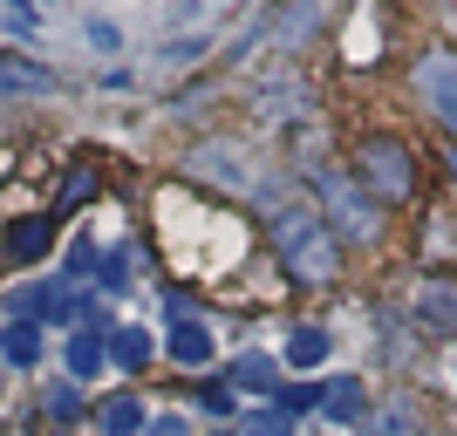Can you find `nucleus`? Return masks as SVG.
I'll return each instance as SVG.
<instances>
[{"label":"nucleus","instance_id":"obj_1","mask_svg":"<svg viewBox=\"0 0 457 436\" xmlns=\"http://www.w3.org/2000/svg\"><path fill=\"white\" fill-rule=\"evenodd\" d=\"M267 239H273V252H280L287 280L328 286L342 273V246H335V232H328V218L314 205H273L267 211Z\"/></svg>","mask_w":457,"mask_h":436},{"label":"nucleus","instance_id":"obj_2","mask_svg":"<svg viewBox=\"0 0 457 436\" xmlns=\"http://www.w3.org/2000/svg\"><path fill=\"white\" fill-rule=\"evenodd\" d=\"M355 171L382 191V198H410L417 191V151L403 136H355Z\"/></svg>","mask_w":457,"mask_h":436},{"label":"nucleus","instance_id":"obj_3","mask_svg":"<svg viewBox=\"0 0 457 436\" xmlns=\"http://www.w3.org/2000/svg\"><path fill=\"white\" fill-rule=\"evenodd\" d=\"M314 191H321V205H328V218H335V226L348 232V239H376L382 232V211H376V198H362V191H355V177L348 171H335V164H321V171H314Z\"/></svg>","mask_w":457,"mask_h":436},{"label":"nucleus","instance_id":"obj_4","mask_svg":"<svg viewBox=\"0 0 457 436\" xmlns=\"http://www.w3.org/2000/svg\"><path fill=\"white\" fill-rule=\"evenodd\" d=\"M185 164H191V177H212V185H226V191H253V157L239 144H198Z\"/></svg>","mask_w":457,"mask_h":436},{"label":"nucleus","instance_id":"obj_5","mask_svg":"<svg viewBox=\"0 0 457 436\" xmlns=\"http://www.w3.org/2000/svg\"><path fill=\"white\" fill-rule=\"evenodd\" d=\"M410 82H417V95L430 103V110H451V103H457V55H444V48H437V55H423Z\"/></svg>","mask_w":457,"mask_h":436},{"label":"nucleus","instance_id":"obj_6","mask_svg":"<svg viewBox=\"0 0 457 436\" xmlns=\"http://www.w3.org/2000/svg\"><path fill=\"white\" fill-rule=\"evenodd\" d=\"M417 314L430 321V334H457V286L430 280V286L417 293Z\"/></svg>","mask_w":457,"mask_h":436},{"label":"nucleus","instance_id":"obj_7","mask_svg":"<svg viewBox=\"0 0 457 436\" xmlns=\"http://www.w3.org/2000/svg\"><path fill=\"white\" fill-rule=\"evenodd\" d=\"M171 361L205 368V361H212V327H205V321H178V327H171Z\"/></svg>","mask_w":457,"mask_h":436},{"label":"nucleus","instance_id":"obj_8","mask_svg":"<svg viewBox=\"0 0 457 436\" xmlns=\"http://www.w3.org/2000/svg\"><path fill=\"white\" fill-rule=\"evenodd\" d=\"M96 430H103V436H137V430H144V402H137V396H110L103 409H96Z\"/></svg>","mask_w":457,"mask_h":436},{"label":"nucleus","instance_id":"obj_9","mask_svg":"<svg viewBox=\"0 0 457 436\" xmlns=\"http://www.w3.org/2000/svg\"><path fill=\"white\" fill-rule=\"evenodd\" d=\"M103 355H110V334H103V327H82L76 341H69V375L89 382L96 368H103Z\"/></svg>","mask_w":457,"mask_h":436},{"label":"nucleus","instance_id":"obj_10","mask_svg":"<svg viewBox=\"0 0 457 436\" xmlns=\"http://www.w3.org/2000/svg\"><path fill=\"white\" fill-rule=\"evenodd\" d=\"M14 314L21 321H62L69 307H62L55 286H14Z\"/></svg>","mask_w":457,"mask_h":436},{"label":"nucleus","instance_id":"obj_11","mask_svg":"<svg viewBox=\"0 0 457 436\" xmlns=\"http://www.w3.org/2000/svg\"><path fill=\"white\" fill-rule=\"evenodd\" d=\"M110 355L137 375V368L151 361V334H144V327H110Z\"/></svg>","mask_w":457,"mask_h":436},{"label":"nucleus","instance_id":"obj_12","mask_svg":"<svg viewBox=\"0 0 457 436\" xmlns=\"http://www.w3.org/2000/svg\"><path fill=\"white\" fill-rule=\"evenodd\" d=\"M0 341H7V361H14V368H35V361H41V327L35 321H14Z\"/></svg>","mask_w":457,"mask_h":436},{"label":"nucleus","instance_id":"obj_13","mask_svg":"<svg viewBox=\"0 0 457 436\" xmlns=\"http://www.w3.org/2000/svg\"><path fill=\"white\" fill-rule=\"evenodd\" d=\"M0 89H35V95H48V89H55V76H48L41 62H0Z\"/></svg>","mask_w":457,"mask_h":436},{"label":"nucleus","instance_id":"obj_14","mask_svg":"<svg viewBox=\"0 0 457 436\" xmlns=\"http://www.w3.org/2000/svg\"><path fill=\"white\" fill-rule=\"evenodd\" d=\"M48 239H55V226H48V218H21V226L7 232V246H14L21 259H35V252H48Z\"/></svg>","mask_w":457,"mask_h":436},{"label":"nucleus","instance_id":"obj_15","mask_svg":"<svg viewBox=\"0 0 457 436\" xmlns=\"http://www.w3.org/2000/svg\"><path fill=\"white\" fill-rule=\"evenodd\" d=\"M287 361H294V368H314V361H328V334H321V327H294Z\"/></svg>","mask_w":457,"mask_h":436},{"label":"nucleus","instance_id":"obj_16","mask_svg":"<svg viewBox=\"0 0 457 436\" xmlns=\"http://www.w3.org/2000/svg\"><path fill=\"white\" fill-rule=\"evenodd\" d=\"M321 402H328V416H335V423H355L369 409V402H362V382H335Z\"/></svg>","mask_w":457,"mask_h":436},{"label":"nucleus","instance_id":"obj_17","mask_svg":"<svg viewBox=\"0 0 457 436\" xmlns=\"http://www.w3.org/2000/svg\"><path fill=\"white\" fill-rule=\"evenodd\" d=\"M362 436H410V402H382L376 416L362 423Z\"/></svg>","mask_w":457,"mask_h":436},{"label":"nucleus","instance_id":"obj_18","mask_svg":"<svg viewBox=\"0 0 457 436\" xmlns=\"http://www.w3.org/2000/svg\"><path fill=\"white\" fill-rule=\"evenodd\" d=\"M232 382H239V389H273V361L267 355H239L232 361Z\"/></svg>","mask_w":457,"mask_h":436},{"label":"nucleus","instance_id":"obj_19","mask_svg":"<svg viewBox=\"0 0 457 436\" xmlns=\"http://www.w3.org/2000/svg\"><path fill=\"white\" fill-rule=\"evenodd\" d=\"M321 382H294V389H280V416H294V409H321Z\"/></svg>","mask_w":457,"mask_h":436},{"label":"nucleus","instance_id":"obj_20","mask_svg":"<svg viewBox=\"0 0 457 436\" xmlns=\"http://www.w3.org/2000/svg\"><path fill=\"white\" fill-rule=\"evenodd\" d=\"M239 436H294V423L280 416V409H260V416H246V430Z\"/></svg>","mask_w":457,"mask_h":436},{"label":"nucleus","instance_id":"obj_21","mask_svg":"<svg viewBox=\"0 0 457 436\" xmlns=\"http://www.w3.org/2000/svg\"><path fill=\"white\" fill-rule=\"evenodd\" d=\"M103 286H110V293H123V286H130V252H123V246L103 259Z\"/></svg>","mask_w":457,"mask_h":436},{"label":"nucleus","instance_id":"obj_22","mask_svg":"<svg viewBox=\"0 0 457 436\" xmlns=\"http://www.w3.org/2000/svg\"><path fill=\"white\" fill-rule=\"evenodd\" d=\"M89 191H96L89 171H69V177H62V205H76V198H89Z\"/></svg>","mask_w":457,"mask_h":436},{"label":"nucleus","instance_id":"obj_23","mask_svg":"<svg viewBox=\"0 0 457 436\" xmlns=\"http://www.w3.org/2000/svg\"><path fill=\"white\" fill-rule=\"evenodd\" d=\"M76 409H82V396H76V389H55V396H48V416H55V423H69Z\"/></svg>","mask_w":457,"mask_h":436},{"label":"nucleus","instance_id":"obj_24","mask_svg":"<svg viewBox=\"0 0 457 436\" xmlns=\"http://www.w3.org/2000/svg\"><path fill=\"white\" fill-rule=\"evenodd\" d=\"M191 55H205V35H191V41H171V48H164V62H191Z\"/></svg>","mask_w":457,"mask_h":436},{"label":"nucleus","instance_id":"obj_25","mask_svg":"<svg viewBox=\"0 0 457 436\" xmlns=\"http://www.w3.org/2000/svg\"><path fill=\"white\" fill-rule=\"evenodd\" d=\"M151 436H185V423H178V416H164V423H157Z\"/></svg>","mask_w":457,"mask_h":436},{"label":"nucleus","instance_id":"obj_26","mask_svg":"<svg viewBox=\"0 0 457 436\" xmlns=\"http://www.w3.org/2000/svg\"><path fill=\"white\" fill-rule=\"evenodd\" d=\"M437 116H444V130H451V136H457V103H451V110H437Z\"/></svg>","mask_w":457,"mask_h":436},{"label":"nucleus","instance_id":"obj_27","mask_svg":"<svg viewBox=\"0 0 457 436\" xmlns=\"http://www.w3.org/2000/svg\"><path fill=\"white\" fill-rule=\"evenodd\" d=\"M451 171H457V164H451Z\"/></svg>","mask_w":457,"mask_h":436}]
</instances>
